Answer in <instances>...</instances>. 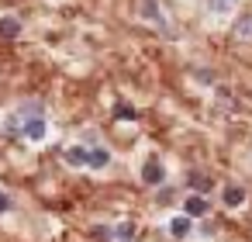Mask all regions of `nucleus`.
Instances as JSON below:
<instances>
[{
  "label": "nucleus",
  "mask_w": 252,
  "mask_h": 242,
  "mask_svg": "<svg viewBox=\"0 0 252 242\" xmlns=\"http://www.w3.org/2000/svg\"><path fill=\"white\" fill-rule=\"evenodd\" d=\"M142 180L152 183V187H159V183H162V163H159V159H149V163L142 166Z\"/></svg>",
  "instance_id": "f03ea898"
},
{
  "label": "nucleus",
  "mask_w": 252,
  "mask_h": 242,
  "mask_svg": "<svg viewBox=\"0 0 252 242\" xmlns=\"http://www.w3.org/2000/svg\"><path fill=\"white\" fill-rule=\"evenodd\" d=\"M114 118H121V121H138V111H135L131 104H118V107H114Z\"/></svg>",
  "instance_id": "9d476101"
},
{
  "label": "nucleus",
  "mask_w": 252,
  "mask_h": 242,
  "mask_svg": "<svg viewBox=\"0 0 252 242\" xmlns=\"http://www.w3.org/2000/svg\"><path fill=\"white\" fill-rule=\"evenodd\" d=\"M7 207H11V197H7V194H0V214H4Z\"/></svg>",
  "instance_id": "2eb2a0df"
},
{
  "label": "nucleus",
  "mask_w": 252,
  "mask_h": 242,
  "mask_svg": "<svg viewBox=\"0 0 252 242\" xmlns=\"http://www.w3.org/2000/svg\"><path fill=\"white\" fill-rule=\"evenodd\" d=\"M221 201H224L228 207H238V204L245 201V190H242L238 183H228V187H224V194H221Z\"/></svg>",
  "instance_id": "39448f33"
},
{
  "label": "nucleus",
  "mask_w": 252,
  "mask_h": 242,
  "mask_svg": "<svg viewBox=\"0 0 252 242\" xmlns=\"http://www.w3.org/2000/svg\"><path fill=\"white\" fill-rule=\"evenodd\" d=\"M107 163H111V152L107 149H90V166L94 170H104Z\"/></svg>",
  "instance_id": "1a4fd4ad"
},
{
  "label": "nucleus",
  "mask_w": 252,
  "mask_h": 242,
  "mask_svg": "<svg viewBox=\"0 0 252 242\" xmlns=\"http://www.w3.org/2000/svg\"><path fill=\"white\" fill-rule=\"evenodd\" d=\"M18 35H21L18 18H0V38H18Z\"/></svg>",
  "instance_id": "0eeeda50"
},
{
  "label": "nucleus",
  "mask_w": 252,
  "mask_h": 242,
  "mask_svg": "<svg viewBox=\"0 0 252 242\" xmlns=\"http://www.w3.org/2000/svg\"><path fill=\"white\" fill-rule=\"evenodd\" d=\"M131 235H135V225H131V221L118 225V239H121V242H131Z\"/></svg>",
  "instance_id": "4468645a"
},
{
  "label": "nucleus",
  "mask_w": 252,
  "mask_h": 242,
  "mask_svg": "<svg viewBox=\"0 0 252 242\" xmlns=\"http://www.w3.org/2000/svg\"><path fill=\"white\" fill-rule=\"evenodd\" d=\"M235 35H238V38H252V18H242V21L235 25Z\"/></svg>",
  "instance_id": "f8f14e48"
},
{
  "label": "nucleus",
  "mask_w": 252,
  "mask_h": 242,
  "mask_svg": "<svg viewBox=\"0 0 252 242\" xmlns=\"http://www.w3.org/2000/svg\"><path fill=\"white\" fill-rule=\"evenodd\" d=\"M142 14H145V18H152L156 25H166V18H162V11L156 7V0H142Z\"/></svg>",
  "instance_id": "6e6552de"
},
{
  "label": "nucleus",
  "mask_w": 252,
  "mask_h": 242,
  "mask_svg": "<svg viewBox=\"0 0 252 242\" xmlns=\"http://www.w3.org/2000/svg\"><path fill=\"white\" fill-rule=\"evenodd\" d=\"M207 7H211L214 14H224V11H231V7H235V0H207Z\"/></svg>",
  "instance_id": "9b49d317"
},
{
  "label": "nucleus",
  "mask_w": 252,
  "mask_h": 242,
  "mask_svg": "<svg viewBox=\"0 0 252 242\" xmlns=\"http://www.w3.org/2000/svg\"><path fill=\"white\" fill-rule=\"evenodd\" d=\"M183 214H187V218H204V214H207V201H204L200 194H190L187 204H183Z\"/></svg>",
  "instance_id": "f257e3e1"
},
{
  "label": "nucleus",
  "mask_w": 252,
  "mask_h": 242,
  "mask_svg": "<svg viewBox=\"0 0 252 242\" xmlns=\"http://www.w3.org/2000/svg\"><path fill=\"white\" fill-rule=\"evenodd\" d=\"M25 138H32V142H42L45 138V118H32V121H25Z\"/></svg>",
  "instance_id": "7ed1b4c3"
},
{
  "label": "nucleus",
  "mask_w": 252,
  "mask_h": 242,
  "mask_svg": "<svg viewBox=\"0 0 252 242\" xmlns=\"http://www.w3.org/2000/svg\"><path fill=\"white\" fill-rule=\"evenodd\" d=\"M190 187H193V190H207V187H211V180H207L204 173H190Z\"/></svg>",
  "instance_id": "ddd939ff"
},
{
  "label": "nucleus",
  "mask_w": 252,
  "mask_h": 242,
  "mask_svg": "<svg viewBox=\"0 0 252 242\" xmlns=\"http://www.w3.org/2000/svg\"><path fill=\"white\" fill-rule=\"evenodd\" d=\"M190 228H193V221H190L187 214H176V218L169 221V232H173L176 239H187V235H190Z\"/></svg>",
  "instance_id": "423d86ee"
},
{
  "label": "nucleus",
  "mask_w": 252,
  "mask_h": 242,
  "mask_svg": "<svg viewBox=\"0 0 252 242\" xmlns=\"http://www.w3.org/2000/svg\"><path fill=\"white\" fill-rule=\"evenodd\" d=\"M66 163H69V166H90V152H87L83 145H69V149H66Z\"/></svg>",
  "instance_id": "20e7f679"
}]
</instances>
